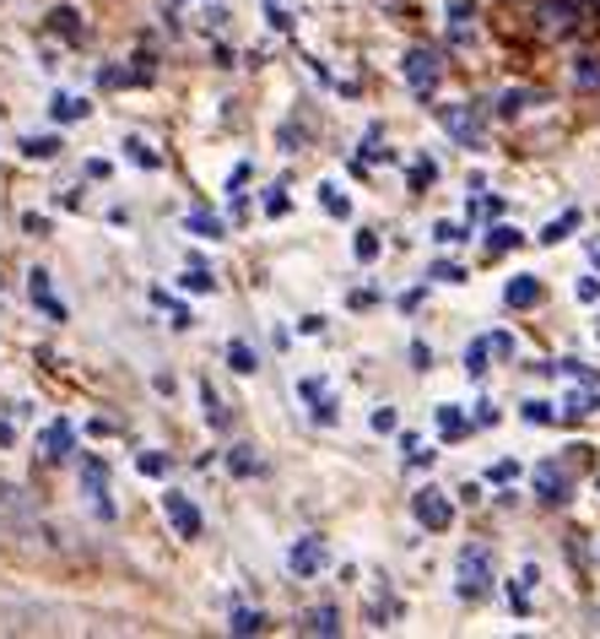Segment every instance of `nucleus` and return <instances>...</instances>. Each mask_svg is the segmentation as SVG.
Masks as SVG:
<instances>
[{"label": "nucleus", "instance_id": "f257e3e1", "mask_svg": "<svg viewBox=\"0 0 600 639\" xmlns=\"http://www.w3.org/2000/svg\"><path fill=\"white\" fill-rule=\"evenodd\" d=\"M492 580H498V563H492V548H460L454 553V597L460 601H487L492 597Z\"/></svg>", "mask_w": 600, "mask_h": 639}, {"label": "nucleus", "instance_id": "f03ea898", "mask_svg": "<svg viewBox=\"0 0 600 639\" xmlns=\"http://www.w3.org/2000/svg\"><path fill=\"white\" fill-rule=\"evenodd\" d=\"M433 114H439V126L454 136V147H466V152H471V147L487 141V109L471 103V98H466V103H439Z\"/></svg>", "mask_w": 600, "mask_h": 639}, {"label": "nucleus", "instance_id": "7ed1b4c3", "mask_svg": "<svg viewBox=\"0 0 600 639\" xmlns=\"http://www.w3.org/2000/svg\"><path fill=\"white\" fill-rule=\"evenodd\" d=\"M298 401L309 407V423H320V428L341 423V396L330 390L324 375H303V380H298Z\"/></svg>", "mask_w": 600, "mask_h": 639}, {"label": "nucleus", "instance_id": "20e7f679", "mask_svg": "<svg viewBox=\"0 0 600 639\" xmlns=\"http://www.w3.org/2000/svg\"><path fill=\"white\" fill-rule=\"evenodd\" d=\"M162 515H168V526H173L179 542H196L200 531H206V515H200V505L184 488H162Z\"/></svg>", "mask_w": 600, "mask_h": 639}, {"label": "nucleus", "instance_id": "39448f33", "mask_svg": "<svg viewBox=\"0 0 600 639\" xmlns=\"http://www.w3.org/2000/svg\"><path fill=\"white\" fill-rule=\"evenodd\" d=\"M81 493H87V505L98 520H114L120 505H114V493H109V467H103V456H81Z\"/></svg>", "mask_w": 600, "mask_h": 639}, {"label": "nucleus", "instance_id": "423d86ee", "mask_svg": "<svg viewBox=\"0 0 600 639\" xmlns=\"http://www.w3.org/2000/svg\"><path fill=\"white\" fill-rule=\"evenodd\" d=\"M411 515H417V526H428V531H449V526H454V499L443 493L439 482H422V488L411 493Z\"/></svg>", "mask_w": 600, "mask_h": 639}, {"label": "nucleus", "instance_id": "0eeeda50", "mask_svg": "<svg viewBox=\"0 0 600 639\" xmlns=\"http://www.w3.org/2000/svg\"><path fill=\"white\" fill-rule=\"evenodd\" d=\"M400 77H406V87H411L417 98H433V87H439V77H443L439 49H406V60H400Z\"/></svg>", "mask_w": 600, "mask_h": 639}, {"label": "nucleus", "instance_id": "6e6552de", "mask_svg": "<svg viewBox=\"0 0 600 639\" xmlns=\"http://www.w3.org/2000/svg\"><path fill=\"white\" fill-rule=\"evenodd\" d=\"M324 569H330V548H324V537H298L292 548H287V575L292 580H320Z\"/></svg>", "mask_w": 600, "mask_h": 639}, {"label": "nucleus", "instance_id": "1a4fd4ad", "mask_svg": "<svg viewBox=\"0 0 600 639\" xmlns=\"http://www.w3.org/2000/svg\"><path fill=\"white\" fill-rule=\"evenodd\" d=\"M39 456L49 467L71 461V456H77V423H71V418H49V423L39 428Z\"/></svg>", "mask_w": 600, "mask_h": 639}, {"label": "nucleus", "instance_id": "9d476101", "mask_svg": "<svg viewBox=\"0 0 600 639\" xmlns=\"http://www.w3.org/2000/svg\"><path fill=\"white\" fill-rule=\"evenodd\" d=\"M28 299H33V309H39L43 320H54V326H66V320H71L66 299H54V282H49V271H43V266L28 271Z\"/></svg>", "mask_w": 600, "mask_h": 639}, {"label": "nucleus", "instance_id": "9b49d317", "mask_svg": "<svg viewBox=\"0 0 600 639\" xmlns=\"http://www.w3.org/2000/svg\"><path fill=\"white\" fill-rule=\"evenodd\" d=\"M443 28H449V43H454V49L477 43V6H471V0H449V6H443Z\"/></svg>", "mask_w": 600, "mask_h": 639}, {"label": "nucleus", "instance_id": "f8f14e48", "mask_svg": "<svg viewBox=\"0 0 600 639\" xmlns=\"http://www.w3.org/2000/svg\"><path fill=\"white\" fill-rule=\"evenodd\" d=\"M536 17H541V28H547V33H573V28H579V17H584V6H579V0H541V6H536Z\"/></svg>", "mask_w": 600, "mask_h": 639}, {"label": "nucleus", "instance_id": "ddd939ff", "mask_svg": "<svg viewBox=\"0 0 600 639\" xmlns=\"http://www.w3.org/2000/svg\"><path fill=\"white\" fill-rule=\"evenodd\" d=\"M547 98L536 92V87H503L498 92V120H524L530 109H541Z\"/></svg>", "mask_w": 600, "mask_h": 639}, {"label": "nucleus", "instance_id": "4468645a", "mask_svg": "<svg viewBox=\"0 0 600 639\" xmlns=\"http://www.w3.org/2000/svg\"><path fill=\"white\" fill-rule=\"evenodd\" d=\"M536 586H541V563H520V575L509 580V612L530 618V597H536Z\"/></svg>", "mask_w": 600, "mask_h": 639}, {"label": "nucleus", "instance_id": "2eb2a0df", "mask_svg": "<svg viewBox=\"0 0 600 639\" xmlns=\"http://www.w3.org/2000/svg\"><path fill=\"white\" fill-rule=\"evenodd\" d=\"M66 152V141L54 136V130H43V136H17V158H28V163H54Z\"/></svg>", "mask_w": 600, "mask_h": 639}, {"label": "nucleus", "instance_id": "dca6fc26", "mask_svg": "<svg viewBox=\"0 0 600 639\" xmlns=\"http://www.w3.org/2000/svg\"><path fill=\"white\" fill-rule=\"evenodd\" d=\"M87 114H92V103H87L81 92H54V98H49V120H54V126H81Z\"/></svg>", "mask_w": 600, "mask_h": 639}, {"label": "nucleus", "instance_id": "f3484780", "mask_svg": "<svg viewBox=\"0 0 600 639\" xmlns=\"http://www.w3.org/2000/svg\"><path fill=\"white\" fill-rule=\"evenodd\" d=\"M536 499H547V505H562L568 499V471L558 461H541L536 467Z\"/></svg>", "mask_w": 600, "mask_h": 639}, {"label": "nucleus", "instance_id": "a211bd4d", "mask_svg": "<svg viewBox=\"0 0 600 639\" xmlns=\"http://www.w3.org/2000/svg\"><path fill=\"white\" fill-rule=\"evenodd\" d=\"M503 303H514V309H536V303H541V277H536V271L509 277V282H503Z\"/></svg>", "mask_w": 600, "mask_h": 639}, {"label": "nucleus", "instance_id": "6ab92c4d", "mask_svg": "<svg viewBox=\"0 0 600 639\" xmlns=\"http://www.w3.org/2000/svg\"><path fill=\"white\" fill-rule=\"evenodd\" d=\"M600 412V385H573L568 396H562V418H596Z\"/></svg>", "mask_w": 600, "mask_h": 639}, {"label": "nucleus", "instance_id": "aec40b11", "mask_svg": "<svg viewBox=\"0 0 600 639\" xmlns=\"http://www.w3.org/2000/svg\"><path fill=\"white\" fill-rule=\"evenodd\" d=\"M298 635H320V639L341 635V607H309V612L298 618Z\"/></svg>", "mask_w": 600, "mask_h": 639}, {"label": "nucleus", "instance_id": "412c9836", "mask_svg": "<svg viewBox=\"0 0 600 639\" xmlns=\"http://www.w3.org/2000/svg\"><path fill=\"white\" fill-rule=\"evenodd\" d=\"M200 412H206V423L217 428V433H228V428H233V412H228V401L217 396V385H211V380H200Z\"/></svg>", "mask_w": 600, "mask_h": 639}, {"label": "nucleus", "instance_id": "4be33fe9", "mask_svg": "<svg viewBox=\"0 0 600 639\" xmlns=\"http://www.w3.org/2000/svg\"><path fill=\"white\" fill-rule=\"evenodd\" d=\"M433 423H439V433L449 439V445L471 433V418L460 412V401H439V407H433Z\"/></svg>", "mask_w": 600, "mask_h": 639}, {"label": "nucleus", "instance_id": "5701e85b", "mask_svg": "<svg viewBox=\"0 0 600 639\" xmlns=\"http://www.w3.org/2000/svg\"><path fill=\"white\" fill-rule=\"evenodd\" d=\"M184 233H190V239H206V244H217V239H222V233H228V222H222V217L217 212H184Z\"/></svg>", "mask_w": 600, "mask_h": 639}, {"label": "nucleus", "instance_id": "b1692460", "mask_svg": "<svg viewBox=\"0 0 600 639\" xmlns=\"http://www.w3.org/2000/svg\"><path fill=\"white\" fill-rule=\"evenodd\" d=\"M120 147H124V158H130L136 169H147V173H158V169H162V152L152 147V141H147V136H124Z\"/></svg>", "mask_w": 600, "mask_h": 639}, {"label": "nucleus", "instance_id": "393cba45", "mask_svg": "<svg viewBox=\"0 0 600 639\" xmlns=\"http://www.w3.org/2000/svg\"><path fill=\"white\" fill-rule=\"evenodd\" d=\"M49 28H54L60 39H71V43L87 39V22H81L77 6H54V11H49Z\"/></svg>", "mask_w": 600, "mask_h": 639}, {"label": "nucleus", "instance_id": "a878e982", "mask_svg": "<svg viewBox=\"0 0 600 639\" xmlns=\"http://www.w3.org/2000/svg\"><path fill=\"white\" fill-rule=\"evenodd\" d=\"M320 207L330 217H341V222L352 217V196H347V184H341V179H320Z\"/></svg>", "mask_w": 600, "mask_h": 639}, {"label": "nucleus", "instance_id": "bb28decb", "mask_svg": "<svg viewBox=\"0 0 600 639\" xmlns=\"http://www.w3.org/2000/svg\"><path fill=\"white\" fill-rule=\"evenodd\" d=\"M228 635H266V612L260 607H233L228 612Z\"/></svg>", "mask_w": 600, "mask_h": 639}, {"label": "nucleus", "instance_id": "cd10ccee", "mask_svg": "<svg viewBox=\"0 0 600 639\" xmlns=\"http://www.w3.org/2000/svg\"><path fill=\"white\" fill-rule=\"evenodd\" d=\"M228 369H233V375H254V369H260V352L243 337H233L228 341Z\"/></svg>", "mask_w": 600, "mask_h": 639}, {"label": "nucleus", "instance_id": "c85d7f7f", "mask_svg": "<svg viewBox=\"0 0 600 639\" xmlns=\"http://www.w3.org/2000/svg\"><path fill=\"white\" fill-rule=\"evenodd\" d=\"M520 244H524V233H520V228H509V222L487 228V250H492V256H509V250H520Z\"/></svg>", "mask_w": 600, "mask_h": 639}, {"label": "nucleus", "instance_id": "c756f323", "mask_svg": "<svg viewBox=\"0 0 600 639\" xmlns=\"http://www.w3.org/2000/svg\"><path fill=\"white\" fill-rule=\"evenodd\" d=\"M487 358H492V341L487 337H477L471 347H466V375H471V380H487V369H492Z\"/></svg>", "mask_w": 600, "mask_h": 639}, {"label": "nucleus", "instance_id": "7c9ffc66", "mask_svg": "<svg viewBox=\"0 0 600 639\" xmlns=\"http://www.w3.org/2000/svg\"><path fill=\"white\" fill-rule=\"evenodd\" d=\"M228 471H233V477H260V456H254V445H233V450H228Z\"/></svg>", "mask_w": 600, "mask_h": 639}, {"label": "nucleus", "instance_id": "2f4dec72", "mask_svg": "<svg viewBox=\"0 0 600 639\" xmlns=\"http://www.w3.org/2000/svg\"><path fill=\"white\" fill-rule=\"evenodd\" d=\"M552 375H568L573 385H600V375L590 369V363H579V358H558V363H547Z\"/></svg>", "mask_w": 600, "mask_h": 639}, {"label": "nucleus", "instance_id": "473e14b6", "mask_svg": "<svg viewBox=\"0 0 600 639\" xmlns=\"http://www.w3.org/2000/svg\"><path fill=\"white\" fill-rule=\"evenodd\" d=\"M179 288H184V293H217V277H211L206 266H184V271H179Z\"/></svg>", "mask_w": 600, "mask_h": 639}, {"label": "nucleus", "instance_id": "72a5a7b5", "mask_svg": "<svg viewBox=\"0 0 600 639\" xmlns=\"http://www.w3.org/2000/svg\"><path fill=\"white\" fill-rule=\"evenodd\" d=\"M573 228H579V212L568 207V212H562V217H552V222H547V228H541L536 239H541V244H558V239H568Z\"/></svg>", "mask_w": 600, "mask_h": 639}, {"label": "nucleus", "instance_id": "f704fd0d", "mask_svg": "<svg viewBox=\"0 0 600 639\" xmlns=\"http://www.w3.org/2000/svg\"><path fill=\"white\" fill-rule=\"evenodd\" d=\"M520 418H524V423H536V428H547V423H552V418H558V412H552V401H541V396H530V401H524V407H520Z\"/></svg>", "mask_w": 600, "mask_h": 639}, {"label": "nucleus", "instance_id": "c9c22d12", "mask_svg": "<svg viewBox=\"0 0 600 639\" xmlns=\"http://www.w3.org/2000/svg\"><path fill=\"white\" fill-rule=\"evenodd\" d=\"M352 256H358L362 266H373V260H379V233H373V228H358V239H352Z\"/></svg>", "mask_w": 600, "mask_h": 639}, {"label": "nucleus", "instance_id": "e433bc0d", "mask_svg": "<svg viewBox=\"0 0 600 639\" xmlns=\"http://www.w3.org/2000/svg\"><path fill=\"white\" fill-rule=\"evenodd\" d=\"M466 239H471V228H460V222H449V217L433 222V244H466Z\"/></svg>", "mask_w": 600, "mask_h": 639}, {"label": "nucleus", "instance_id": "4c0bfd02", "mask_svg": "<svg viewBox=\"0 0 600 639\" xmlns=\"http://www.w3.org/2000/svg\"><path fill=\"white\" fill-rule=\"evenodd\" d=\"M368 428H373V433H396V428H400V412L390 407V401H384V407H373V412H368Z\"/></svg>", "mask_w": 600, "mask_h": 639}, {"label": "nucleus", "instance_id": "58836bf2", "mask_svg": "<svg viewBox=\"0 0 600 639\" xmlns=\"http://www.w3.org/2000/svg\"><path fill=\"white\" fill-rule=\"evenodd\" d=\"M573 77H579V87H600V60L596 54H573Z\"/></svg>", "mask_w": 600, "mask_h": 639}, {"label": "nucleus", "instance_id": "ea45409f", "mask_svg": "<svg viewBox=\"0 0 600 639\" xmlns=\"http://www.w3.org/2000/svg\"><path fill=\"white\" fill-rule=\"evenodd\" d=\"M260 207H266V217H287V212H292V196H287V184H271Z\"/></svg>", "mask_w": 600, "mask_h": 639}, {"label": "nucleus", "instance_id": "a19ab883", "mask_svg": "<svg viewBox=\"0 0 600 639\" xmlns=\"http://www.w3.org/2000/svg\"><path fill=\"white\" fill-rule=\"evenodd\" d=\"M136 471H141V477H168V456H162V450H141V456H136Z\"/></svg>", "mask_w": 600, "mask_h": 639}, {"label": "nucleus", "instance_id": "79ce46f5", "mask_svg": "<svg viewBox=\"0 0 600 639\" xmlns=\"http://www.w3.org/2000/svg\"><path fill=\"white\" fill-rule=\"evenodd\" d=\"M433 179H439V163H433V158H417V163H411V190H428Z\"/></svg>", "mask_w": 600, "mask_h": 639}, {"label": "nucleus", "instance_id": "37998d69", "mask_svg": "<svg viewBox=\"0 0 600 639\" xmlns=\"http://www.w3.org/2000/svg\"><path fill=\"white\" fill-rule=\"evenodd\" d=\"M428 277H433V282H449V288H454V282H466V266H454V260H439V266H428Z\"/></svg>", "mask_w": 600, "mask_h": 639}, {"label": "nucleus", "instance_id": "c03bdc74", "mask_svg": "<svg viewBox=\"0 0 600 639\" xmlns=\"http://www.w3.org/2000/svg\"><path fill=\"white\" fill-rule=\"evenodd\" d=\"M487 341H492V358H503V363H514V352H520V341L509 337V331H492V337H487Z\"/></svg>", "mask_w": 600, "mask_h": 639}, {"label": "nucleus", "instance_id": "a18cd8bd", "mask_svg": "<svg viewBox=\"0 0 600 639\" xmlns=\"http://www.w3.org/2000/svg\"><path fill=\"white\" fill-rule=\"evenodd\" d=\"M158 303H168V299L158 293ZM168 326H173V331H190V326H196V314H190L184 303H168Z\"/></svg>", "mask_w": 600, "mask_h": 639}, {"label": "nucleus", "instance_id": "49530a36", "mask_svg": "<svg viewBox=\"0 0 600 639\" xmlns=\"http://www.w3.org/2000/svg\"><path fill=\"white\" fill-rule=\"evenodd\" d=\"M514 477H520V461H509V456L487 467V482H514Z\"/></svg>", "mask_w": 600, "mask_h": 639}, {"label": "nucleus", "instance_id": "de8ad7c7", "mask_svg": "<svg viewBox=\"0 0 600 639\" xmlns=\"http://www.w3.org/2000/svg\"><path fill=\"white\" fill-rule=\"evenodd\" d=\"M266 22H271L277 33H287V28H292V11H287L281 0H266Z\"/></svg>", "mask_w": 600, "mask_h": 639}, {"label": "nucleus", "instance_id": "09e8293b", "mask_svg": "<svg viewBox=\"0 0 600 639\" xmlns=\"http://www.w3.org/2000/svg\"><path fill=\"white\" fill-rule=\"evenodd\" d=\"M492 423H498V401H487V396H481L477 412H471V428H492Z\"/></svg>", "mask_w": 600, "mask_h": 639}, {"label": "nucleus", "instance_id": "8fccbe9b", "mask_svg": "<svg viewBox=\"0 0 600 639\" xmlns=\"http://www.w3.org/2000/svg\"><path fill=\"white\" fill-rule=\"evenodd\" d=\"M573 299H579V303H596V299H600V282H596V277H579V282H573Z\"/></svg>", "mask_w": 600, "mask_h": 639}, {"label": "nucleus", "instance_id": "3c124183", "mask_svg": "<svg viewBox=\"0 0 600 639\" xmlns=\"http://www.w3.org/2000/svg\"><path fill=\"white\" fill-rule=\"evenodd\" d=\"M87 179H103V184H109V179H114V163H109V158H87Z\"/></svg>", "mask_w": 600, "mask_h": 639}, {"label": "nucleus", "instance_id": "603ef678", "mask_svg": "<svg viewBox=\"0 0 600 639\" xmlns=\"http://www.w3.org/2000/svg\"><path fill=\"white\" fill-rule=\"evenodd\" d=\"M411 363H417V369H433V347H428V341H411Z\"/></svg>", "mask_w": 600, "mask_h": 639}, {"label": "nucleus", "instance_id": "864d4df0", "mask_svg": "<svg viewBox=\"0 0 600 639\" xmlns=\"http://www.w3.org/2000/svg\"><path fill=\"white\" fill-rule=\"evenodd\" d=\"M22 228H28L33 239H43V233H49V217H43V212H28V217H22Z\"/></svg>", "mask_w": 600, "mask_h": 639}, {"label": "nucleus", "instance_id": "5fc2aeb1", "mask_svg": "<svg viewBox=\"0 0 600 639\" xmlns=\"http://www.w3.org/2000/svg\"><path fill=\"white\" fill-rule=\"evenodd\" d=\"M6 418H17V423H28V418H33V401H6Z\"/></svg>", "mask_w": 600, "mask_h": 639}, {"label": "nucleus", "instance_id": "6e6d98bb", "mask_svg": "<svg viewBox=\"0 0 600 639\" xmlns=\"http://www.w3.org/2000/svg\"><path fill=\"white\" fill-rule=\"evenodd\" d=\"M243 184H249V163H239V169L228 173V196H239Z\"/></svg>", "mask_w": 600, "mask_h": 639}, {"label": "nucleus", "instance_id": "4d7b16f0", "mask_svg": "<svg viewBox=\"0 0 600 639\" xmlns=\"http://www.w3.org/2000/svg\"><path fill=\"white\" fill-rule=\"evenodd\" d=\"M298 331H303V337H320V331H324V314H303V320H298Z\"/></svg>", "mask_w": 600, "mask_h": 639}, {"label": "nucleus", "instance_id": "13d9d810", "mask_svg": "<svg viewBox=\"0 0 600 639\" xmlns=\"http://www.w3.org/2000/svg\"><path fill=\"white\" fill-rule=\"evenodd\" d=\"M17 445V418H0V450H11Z\"/></svg>", "mask_w": 600, "mask_h": 639}, {"label": "nucleus", "instance_id": "bf43d9fd", "mask_svg": "<svg viewBox=\"0 0 600 639\" xmlns=\"http://www.w3.org/2000/svg\"><path fill=\"white\" fill-rule=\"evenodd\" d=\"M0 505H22V488H17V482H0Z\"/></svg>", "mask_w": 600, "mask_h": 639}, {"label": "nucleus", "instance_id": "052dcab7", "mask_svg": "<svg viewBox=\"0 0 600 639\" xmlns=\"http://www.w3.org/2000/svg\"><path fill=\"white\" fill-rule=\"evenodd\" d=\"M87 433H92V439H103V433H114V423H109V418H92V423H87Z\"/></svg>", "mask_w": 600, "mask_h": 639}, {"label": "nucleus", "instance_id": "680f3d73", "mask_svg": "<svg viewBox=\"0 0 600 639\" xmlns=\"http://www.w3.org/2000/svg\"><path fill=\"white\" fill-rule=\"evenodd\" d=\"M590 266H600V239H590Z\"/></svg>", "mask_w": 600, "mask_h": 639}, {"label": "nucleus", "instance_id": "e2e57ef3", "mask_svg": "<svg viewBox=\"0 0 600 639\" xmlns=\"http://www.w3.org/2000/svg\"><path fill=\"white\" fill-rule=\"evenodd\" d=\"M596 341H600V320H596Z\"/></svg>", "mask_w": 600, "mask_h": 639}, {"label": "nucleus", "instance_id": "0e129e2a", "mask_svg": "<svg viewBox=\"0 0 600 639\" xmlns=\"http://www.w3.org/2000/svg\"><path fill=\"white\" fill-rule=\"evenodd\" d=\"M596 488H600V477H596Z\"/></svg>", "mask_w": 600, "mask_h": 639}]
</instances>
